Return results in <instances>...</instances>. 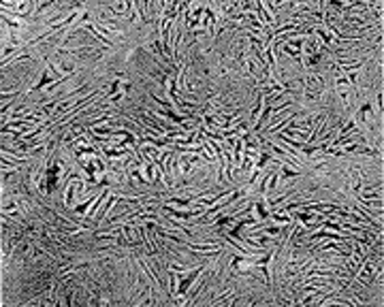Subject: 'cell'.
<instances>
[{"label": "cell", "mask_w": 384, "mask_h": 307, "mask_svg": "<svg viewBox=\"0 0 384 307\" xmlns=\"http://www.w3.org/2000/svg\"><path fill=\"white\" fill-rule=\"evenodd\" d=\"M203 269H205V265H201L199 269H194V271H192V273H190V275H188V277H186V279H184V282L180 284V288H177V292H175V294H177V299H184V296H186V292H188V288L192 286V282H194V279H196V277H199V273H201V271H203Z\"/></svg>", "instance_id": "1"}]
</instances>
